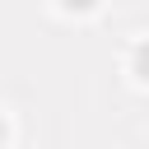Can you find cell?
<instances>
[{"label": "cell", "mask_w": 149, "mask_h": 149, "mask_svg": "<svg viewBox=\"0 0 149 149\" xmlns=\"http://www.w3.org/2000/svg\"><path fill=\"white\" fill-rule=\"evenodd\" d=\"M135 70H140V79H149V47H140V56H135Z\"/></svg>", "instance_id": "cell-1"}, {"label": "cell", "mask_w": 149, "mask_h": 149, "mask_svg": "<svg viewBox=\"0 0 149 149\" xmlns=\"http://www.w3.org/2000/svg\"><path fill=\"white\" fill-rule=\"evenodd\" d=\"M61 5H70V9H88L93 0H61Z\"/></svg>", "instance_id": "cell-2"}]
</instances>
